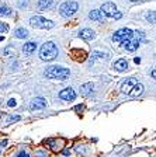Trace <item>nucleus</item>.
Wrapping results in <instances>:
<instances>
[{
    "instance_id": "obj_1",
    "label": "nucleus",
    "mask_w": 156,
    "mask_h": 157,
    "mask_svg": "<svg viewBox=\"0 0 156 157\" xmlns=\"http://www.w3.org/2000/svg\"><path fill=\"white\" fill-rule=\"evenodd\" d=\"M44 76L48 78H54V80H66L70 76V70L62 66H49L44 72Z\"/></svg>"
},
{
    "instance_id": "obj_2",
    "label": "nucleus",
    "mask_w": 156,
    "mask_h": 157,
    "mask_svg": "<svg viewBox=\"0 0 156 157\" xmlns=\"http://www.w3.org/2000/svg\"><path fill=\"white\" fill-rule=\"evenodd\" d=\"M56 56H58V48L55 46L54 42H45L39 49V58L45 60V62L54 60Z\"/></svg>"
},
{
    "instance_id": "obj_3",
    "label": "nucleus",
    "mask_w": 156,
    "mask_h": 157,
    "mask_svg": "<svg viewBox=\"0 0 156 157\" xmlns=\"http://www.w3.org/2000/svg\"><path fill=\"white\" fill-rule=\"evenodd\" d=\"M101 13H103L104 17H108V18H113V20H120L121 17H122V13L121 11H118L117 6L114 3H111V2H107V3H104L103 6H101Z\"/></svg>"
},
{
    "instance_id": "obj_4",
    "label": "nucleus",
    "mask_w": 156,
    "mask_h": 157,
    "mask_svg": "<svg viewBox=\"0 0 156 157\" xmlns=\"http://www.w3.org/2000/svg\"><path fill=\"white\" fill-rule=\"evenodd\" d=\"M30 24L34 27V28H39V29H49L55 27L54 21H49V20L44 18L42 16H34L30 18Z\"/></svg>"
},
{
    "instance_id": "obj_5",
    "label": "nucleus",
    "mask_w": 156,
    "mask_h": 157,
    "mask_svg": "<svg viewBox=\"0 0 156 157\" xmlns=\"http://www.w3.org/2000/svg\"><path fill=\"white\" fill-rule=\"evenodd\" d=\"M79 4L78 2H73V0H68L65 3H62L59 6V14L63 17H72L73 14L78 11Z\"/></svg>"
},
{
    "instance_id": "obj_6",
    "label": "nucleus",
    "mask_w": 156,
    "mask_h": 157,
    "mask_svg": "<svg viewBox=\"0 0 156 157\" xmlns=\"http://www.w3.org/2000/svg\"><path fill=\"white\" fill-rule=\"evenodd\" d=\"M134 35V31L130 28H121L118 31H115L113 35V41L114 42H120V44H124L125 41L131 39Z\"/></svg>"
},
{
    "instance_id": "obj_7",
    "label": "nucleus",
    "mask_w": 156,
    "mask_h": 157,
    "mask_svg": "<svg viewBox=\"0 0 156 157\" xmlns=\"http://www.w3.org/2000/svg\"><path fill=\"white\" fill-rule=\"evenodd\" d=\"M59 98H61V100H65V101H73V100L76 98V93H75L73 88L68 87V88H65V90H62V91L59 93Z\"/></svg>"
},
{
    "instance_id": "obj_8",
    "label": "nucleus",
    "mask_w": 156,
    "mask_h": 157,
    "mask_svg": "<svg viewBox=\"0 0 156 157\" xmlns=\"http://www.w3.org/2000/svg\"><path fill=\"white\" fill-rule=\"evenodd\" d=\"M45 107H46V101H45V98H42V97H37L30 102V109H31V111L42 109V108H45Z\"/></svg>"
},
{
    "instance_id": "obj_9",
    "label": "nucleus",
    "mask_w": 156,
    "mask_h": 157,
    "mask_svg": "<svg viewBox=\"0 0 156 157\" xmlns=\"http://www.w3.org/2000/svg\"><path fill=\"white\" fill-rule=\"evenodd\" d=\"M138 83V80L135 77H131V78H127L125 82L121 84V91L124 93V94H128V93L131 91V88L134 87V86Z\"/></svg>"
},
{
    "instance_id": "obj_10",
    "label": "nucleus",
    "mask_w": 156,
    "mask_h": 157,
    "mask_svg": "<svg viewBox=\"0 0 156 157\" xmlns=\"http://www.w3.org/2000/svg\"><path fill=\"white\" fill-rule=\"evenodd\" d=\"M45 143L51 147L54 151H59L62 149V144H63V140H58V139H46Z\"/></svg>"
},
{
    "instance_id": "obj_11",
    "label": "nucleus",
    "mask_w": 156,
    "mask_h": 157,
    "mask_svg": "<svg viewBox=\"0 0 156 157\" xmlns=\"http://www.w3.org/2000/svg\"><path fill=\"white\" fill-rule=\"evenodd\" d=\"M79 36H80V38H83V39H86V41H91V39L96 36V34H94V31H93V29L85 28V29H82L80 33H79Z\"/></svg>"
},
{
    "instance_id": "obj_12",
    "label": "nucleus",
    "mask_w": 156,
    "mask_h": 157,
    "mask_svg": "<svg viewBox=\"0 0 156 157\" xmlns=\"http://www.w3.org/2000/svg\"><path fill=\"white\" fill-rule=\"evenodd\" d=\"M114 69H115L117 72H125L128 69V62L125 59H118L117 62L114 63Z\"/></svg>"
},
{
    "instance_id": "obj_13",
    "label": "nucleus",
    "mask_w": 156,
    "mask_h": 157,
    "mask_svg": "<svg viewBox=\"0 0 156 157\" xmlns=\"http://www.w3.org/2000/svg\"><path fill=\"white\" fill-rule=\"evenodd\" d=\"M142 93H143V86L139 84V83H137V84L131 88V91L128 93V94H130L131 97H139Z\"/></svg>"
},
{
    "instance_id": "obj_14",
    "label": "nucleus",
    "mask_w": 156,
    "mask_h": 157,
    "mask_svg": "<svg viewBox=\"0 0 156 157\" xmlns=\"http://www.w3.org/2000/svg\"><path fill=\"white\" fill-rule=\"evenodd\" d=\"M93 88H94V86H93V83H86V84H83L80 87V93L82 95H90L91 93H93Z\"/></svg>"
},
{
    "instance_id": "obj_15",
    "label": "nucleus",
    "mask_w": 156,
    "mask_h": 157,
    "mask_svg": "<svg viewBox=\"0 0 156 157\" xmlns=\"http://www.w3.org/2000/svg\"><path fill=\"white\" fill-rule=\"evenodd\" d=\"M89 18L94 20V21H103L104 16H103V13H101L100 10H91L90 13H89Z\"/></svg>"
},
{
    "instance_id": "obj_16",
    "label": "nucleus",
    "mask_w": 156,
    "mask_h": 157,
    "mask_svg": "<svg viewBox=\"0 0 156 157\" xmlns=\"http://www.w3.org/2000/svg\"><path fill=\"white\" fill-rule=\"evenodd\" d=\"M35 49H37L35 42H27V44H24V46H23V52L27 53V55H31V53L35 52Z\"/></svg>"
},
{
    "instance_id": "obj_17",
    "label": "nucleus",
    "mask_w": 156,
    "mask_h": 157,
    "mask_svg": "<svg viewBox=\"0 0 156 157\" xmlns=\"http://www.w3.org/2000/svg\"><path fill=\"white\" fill-rule=\"evenodd\" d=\"M14 35H16V38L24 39V38H27V35H28V31H27L26 28H17L16 31H14Z\"/></svg>"
},
{
    "instance_id": "obj_18",
    "label": "nucleus",
    "mask_w": 156,
    "mask_h": 157,
    "mask_svg": "<svg viewBox=\"0 0 156 157\" xmlns=\"http://www.w3.org/2000/svg\"><path fill=\"white\" fill-rule=\"evenodd\" d=\"M54 6V2L52 0H39L38 2V7L39 9H48V7H52Z\"/></svg>"
},
{
    "instance_id": "obj_19",
    "label": "nucleus",
    "mask_w": 156,
    "mask_h": 157,
    "mask_svg": "<svg viewBox=\"0 0 156 157\" xmlns=\"http://www.w3.org/2000/svg\"><path fill=\"white\" fill-rule=\"evenodd\" d=\"M91 58H93V59H97V58H100V59H107V58H108V53L101 52V51H94V52L91 53Z\"/></svg>"
},
{
    "instance_id": "obj_20",
    "label": "nucleus",
    "mask_w": 156,
    "mask_h": 157,
    "mask_svg": "<svg viewBox=\"0 0 156 157\" xmlns=\"http://www.w3.org/2000/svg\"><path fill=\"white\" fill-rule=\"evenodd\" d=\"M146 20L149 23L155 24V11H148L146 13Z\"/></svg>"
},
{
    "instance_id": "obj_21",
    "label": "nucleus",
    "mask_w": 156,
    "mask_h": 157,
    "mask_svg": "<svg viewBox=\"0 0 156 157\" xmlns=\"http://www.w3.org/2000/svg\"><path fill=\"white\" fill-rule=\"evenodd\" d=\"M11 11H10L9 7H0V16H10Z\"/></svg>"
},
{
    "instance_id": "obj_22",
    "label": "nucleus",
    "mask_w": 156,
    "mask_h": 157,
    "mask_svg": "<svg viewBox=\"0 0 156 157\" xmlns=\"http://www.w3.org/2000/svg\"><path fill=\"white\" fill-rule=\"evenodd\" d=\"M20 121V115H11V117L7 119V124H11V122H17Z\"/></svg>"
},
{
    "instance_id": "obj_23",
    "label": "nucleus",
    "mask_w": 156,
    "mask_h": 157,
    "mask_svg": "<svg viewBox=\"0 0 156 157\" xmlns=\"http://www.w3.org/2000/svg\"><path fill=\"white\" fill-rule=\"evenodd\" d=\"M9 31V25L4 23H0V34H4Z\"/></svg>"
},
{
    "instance_id": "obj_24",
    "label": "nucleus",
    "mask_w": 156,
    "mask_h": 157,
    "mask_svg": "<svg viewBox=\"0 0 156 157\" xmlns=\"http://www.w3.org/2000/svg\"><path fill=\"white\" fill-rule=\"evenodd\" d=\"M16 104H17L16 98H10L9 101H7V105H9V107H16Z\"/></svg>"
},
{
    "instance_id": "obj_25",
    "label": "nucleus",
    "mask_w": 156,
    "mask_h": 157,
    "mask_svg": "<svg viewBox=\"0 0 156 157\" xmlns=\"http://www.w3.org/2000/svg\"><path fill=\"white\" fill-rule=\"evenodd\" d=\"M16 157H30V154H28V153H27V151L21 150V151H20V153H18V154H17V156H16Z\"/></svg>"
},
{
    "instance_id": "obj_26",
    "label": "nucleus",
    "mask_w": 156,
    "mask_h": 157,
    "mask_svg": "<svg viewBox=\"0 0 156 157\" xmlns=\"http://www.w3.org/2000/svg\"><path fill=\"white\" fill-rule=\"evenodd\" d=\"M46 157V153H45V151H41V150H39V151H37V157Z\"/></svg>"
},
{
    "instance_id": "obj_27",
    "label": "nucleus",
    "mask_w": 156,
    "mask_h": 157,
    "mask_svg": "<svg viewBox=\"0 0 156 157\" xmlns=\"http://www.w3.org/2000/svg\"><path fill=\"white\" fill-rule=\"evenodd\" d=\"M82 109H85L83 105H78V107H75V111H82Z\"/></svg>"
},
{
    "instance_id": "obj_28",
    "label": "nucleus",
    "mask_w": 156,
    "mask_h": 157,
    "mask_svg": "<svg viewBox=\"0 0 156 157\" xmlns=\"http://www.w3.org/2000/svg\"><path fill=\"white\" fill-rule=\"evenodd\" d=\"M130 2H143V0H130Z\"/></svg>"
},
{
    "instance_id": "obj_29",
    "label": "nucleus",
    "mask_w": 156,
    "mask_h": 157,
    "mask_svg": "<svg viewBox=\"0 0 156 157\" xmlns=\"http://www.w3.org/2000/svg\"><path fill=\"white\" fill-rule=\"evenodd\" d=\"M2 41H3V36H0V42H2Z\"/></svg>"
}]
</instances>
